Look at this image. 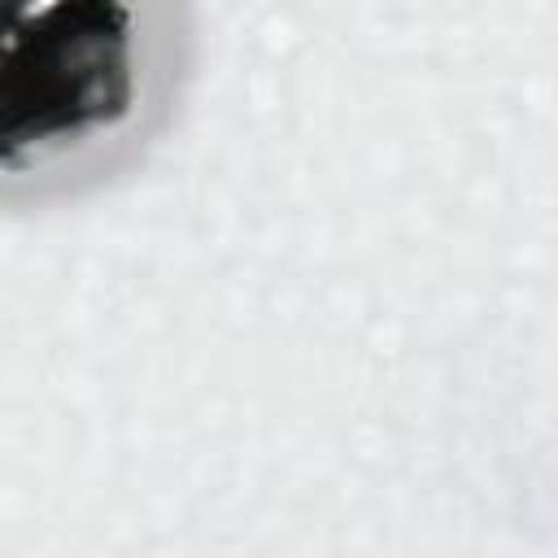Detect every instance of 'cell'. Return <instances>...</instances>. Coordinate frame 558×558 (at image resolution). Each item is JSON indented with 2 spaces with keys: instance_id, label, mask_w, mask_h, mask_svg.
Wrapping results in <instances>:
<instances>
[{
  "instance_id": "cell-1",
  "label": "cell",
  "mask_w": 558,
  "mask_h": 558,
  "mask_svg": "<svg viewBox=\"0 0 558 558\" xmlns=\"http://www.w3.org/2000/svg\"><path fill=\"white\" fill-rule=\"evenodd\" d=\"M144 100L140 13L122 0H0V179L52 174L118 140Z\"/></svg>"
}]
</instances>
